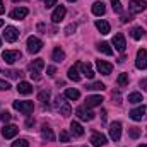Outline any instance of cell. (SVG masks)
Returning a JSON list of instances; mask_svg holds the SVG:
<instances>
[{
    "label": "cell",
    "mask_w": 147,
    "mask_h": 147,
    "mask_svg": "<svg viewBox=\"0 0 147 147\" xmlns=\"http://www.w3.org/2000/svg\"><path fill=\"white\" fill-rule=\"evenodd\" d=\"M43 69H45V62H43L41 58L33 60V62L29 63V67H28V70L31 72L29 75H31L34 80H39V79H41V75H39V74H41V70H43Z\"/></svg>",
    "instance_id": "obj_1"
},
{
    "label": "cell",
    "mask_w": 147,
    "mask_h": 147,
    "mask_svg": "<svg viewBox=\"0 0 147 147\" xmlns=\"http://www.w3.org/2000/svg\"><path fill=\"white\" fill-rule=\"evenodd\" d=\"M55 108L60 111V115H63V116H69L70 113H72V108H70V105L65 101V96H57V99H55Z\"/></svg>",
    "instance_id": "obj_2"
},
{
    "label": "cell",
    "mask_w": 147,
    "mask_h": 147,
    "mask_svg": "<svg viewBox=\"0 0 147 147\" xmlns=\"http://www.w3.org/2000/svg\"><path fill=\"white\" fill-rule=\"evenodd\" d=\"M12 106H14V110L21 111L22 115H31L33 110H34L33 101H14V103H12Z\"/></svg>",
    "instance_id": "obj_3"
},
{
    "label": "cell",
    "mask_w": 147,
    "mask_h": 147,
    "mask_svg": "<svg viewBox=\"0 0 147 147\" xmlns=\"http://www.w3.org/2000/svg\"><path fill=\"white\" fill-rule=\"evenodd\" d=\"M146 7H147L146 0H130V3H128L130 14H140V12L146 10Z\"/></svg>",
    "instance_id": "obj_4"
},
{
    "label": "cell",
    "mask_w": 147,
    "mask_h": 147,
    "mask_svg": "<svg viewBox=\"0 0 147 147\" xmlns=\"http://www.w3.org/2000/svg\"><path fill=\"white\" fill-rule=\"evenodd\" d=\"M21 51H17V50H5L3 53H2V58L7 62V63H16L17 60H21Z\"/></svg>",
    "instance_id": "obj_5"
},
{
    "label": "cell",
    "mask_w": 147,
    "mask_h": 147,
    "mask_svg": "<svg viewBox=\"0 0 147 147\" xmlns=\"http://www.w3.org/2000/svg\"><path fill=\"white\" fill-rule=\"evenodd\" d=\"M43 48V41L36 36H29L28 38V51L29 53H38Z\"/></svg>",
    "instance_id": "obj_6"
},
{
    "label": "cell",
    "mask_w": 147,
    "mask_h": 147,
    "mask_svg": "<svg viewBox=\"0 0 147 147\" xmlns=\"http://www.w3.org/2000/svg\"><path fill=\"white\" fill-rule=\"evenodd\" d=\"M135 67L140 69V70H146L147 69V50H139V51H137Z\"/></svg>",
    "instance_id": "obj_7"
},
{
    "label": "cell",
    "mask_w": 147,
    "mask_h": 147,
    "mask_svg": "<svg viewBox=\"0 0 147 147\" xmlns=\"http://www.w3.org/2000/svg\"><path fill=\"white\" fill-rule=\"evenodd\" d=\"M111 43H113V46H115V48H116V50H118L120 53H123V51L127 50V43H125V36H123L121 33L115 34V36H113V41H111Z\"/></svg>",
    "instance_id": "obj_8"
},
{
    "label": "cell",
    "mask_w": 147,
    "mask_h": 147,
    "mask_svg": "<svg viewBox=\"0 0 147 147\" xmlns=\"http://www.w3.org/2000/svg\"><path fill=\"white\" fill-rule=\"evenodd\" d=\"M75 115H77V118H79V120H82V121H91V120L94 118V113H92V111H89V108H86V106L77 108Z\"/></svg>",
    "instance_id": "obj_9"
},
{
    "label": "cell",
    "mask_w": 147,
    "mask_h": 147,
    "mask_svg": "<svg viewBox=\"0 0 147 147\" xmlns=\"http://www.w3.org/2000/svg\"><path fill=\"white\" fill-rule=\"evenodd\" d=\"M17 38H19V31H17L14 26H7V28H5V31H3V39H5V41L14 43V41H17Z\"/></svg>",
    "instance_id": "obj_10"
},
{
    "label": "cell",
    "mask_w": 147,
    "mask_h": 147,
    "mask_svg": "<svg viewBox=\"0 0 147 147\" xmlns=\"http://www.w3.org/2000/svg\"><path fill=\"white\" fill-rule=\"evenodd\" d=\"M110 137L111 140H120V137H121V123L120 121H113L110 125Z\"/></svg>",
    "instance_id": "obj_11"
},
{
    "label": "cell",
    "mask_w": 147,
    "mask_h": 147,
    "mask_svg": "<svg viewBox=\"0 0 147 147\" xmlns=\"http://www.w3.org/2000/svg\"><path fill=\"white\" fill-rule=\"evenodd\" d=\"M17 134H19V127H16V125H5V127L2 128L3 139H14Z\"/></svg>",
    "instance_id": "obj_12"
},
{
    "label": "cell",
    "mask_w": 147,
    "mask_h": 147,
    "mask_svg": "<svg viewBox=\"0 0 147 147\" xmlns=\"http://www.w3.org/2000/svg\"><path fill=\"white\" fill-rule=\"evenodd\" d=\"M106 142H108V139L103 135V134H92L91 135V144L94 147H103V146H106Z\"/></svg>",
    "instance_id": "obj_13"
},
{
    "label": "cell",
    "mask_w": 147,
    "mask_h": 147,
    "mask_svg": "<svg viewBox=\"0 0 147 147\" xmlns=\"http://www.w3.org/2000/svg\"><path fill=\"white\" fill-rule=\"evenodd\" d=\"M65 14H67V9H65L63 5H58V7L53 10V14H51V21L57 24V22H60V21L65 17Z\"/></svg>",
    "instance_id": "obj_14"
},
{
    "label": "cell",
    "mask_w": 147,
    "mask_h": 147,
    "mask_svg": "<svg viewBox=\"0 0 147 147\" xmlns=\"http://www.w3.org/2000/svg\"><path fill=\"white\" fill-rule=\"evenodd\" d=\"M96 67H98V72L103 74V75H110L111 70H113V65L108 63V62H105V60H98L96 62Z\"/></svg>",
    "instance_id": "obj_15"
},
{
    "label": "cell",
    "mask_w": 147,
    "mask_h": 147,
    "mask_svg": "<svg viewBox=\"0 0 147 147\" xmlns=\"http://www.w3.org/2000/svg\"><path fill=\"white\" fill-rule=\"evenodd\" d=\"M105 99L101 98V96H98V94H94V96H87L86 98V108H94V106H101V103H103Z\"/></svg>",
    "instance_id": "obj_16"
},
{
    "label": "cell",
    "mask_w": 147,
    "mask_h": 147,
    "mask_svg": "<svg viewBox=\"0 0 147 147\" xmlns=\"http://www.w3.org/2000/svg\"><path fill=\"white\" fill-rule=\"evenodd\" d=\"M28 14H29V10H28L26 7H19V9H14V10L10 12V19L19 21V19H24Z\"/></svg>",
    "instance_id": "obj_17"
},
{
    "label": "cell",
    "mask_w": 147,
    "mask_h": 147,
    "mask_svg": "<svg viewBox=\"0 0 147 147\" xmlns=\"http://www.w3.org/2000/svg\"><path fill=\"white\" fill-rule=\"evenodd\" d=\"M144 115H146V106H139V108H135V110L130 111V118L134 120V121H140L142 118H144Z\"/></svg>",
    "instance_id": "obj_18"
},
{
    "label": "cell",
    "mask_w": 147,
    "mask_h": 147,
    "mask_svg": "<svg viewBox=\"0 0 147 147\" xmlns=\"http://www.w3.org/2000/svg\"><path fill=\"white\" fill-rule=\"evenodd\" d=\"M79 69L82 70V74H84L87 79H92V77H94V72H92L91 63H87V62H79Z\"/></svg>",
    "instance_id": "obj_19"
},
{
    "label": "cell",
    "mask_w": 147,
    "mask_h": 147,
    "mask_svg": "<svg viewBox=\"0 0 147 147\" xmlns=\"http://www.w3.org/2000/svg\"><path fill=\"white\" fill-rule=\"evenodd\" d=\"M17 91H19V94H24V96H26V94H31V92H33V86H31L29 82H24V80H22V82L17 84Z\"/></svg>",
    "instance_id": "obj_20"
},
{
    "label": "cell",
    "mask_w": 147,
    "mask_h": 147,
    "mask_svg": "<svg viewBox=\"0 0 147 147\" xmlns=\"http://www.w3.org/2000/svg\"><path fill=\"white\" fill-rule=\"evenodd\" d=\"M96 28H98V31H99L101 34H108L110 29H111L110 24H108L105 19H98V21H96Z\"/></svg>",
    "instance_id": "obj_21"
},
{
    "label": "cell",
    "mask_w": 147,
    "mask_h": 147,
    "mask_svg": "<svg viewBox=\"0 0 147 147\" xmlns=\"http://www.w3.org/2000/svg\"><path fill=\"white\" fill-rule=\"evenodd\" d=\"M41 137H43L45 140H48V142H53V140H55V134H53L51 128L46 127V125H43V128H41Z\"/></svg>",
    "instance_id": "obj_22"
},
{
    "label": "cell",
    "mask_w": 147,
    "mask_h": 147,
    "mask_svg": "<svg viewBox=\"0 0 147 147\" xmlns=\"http://www.w3.org/2000/svg\"><path fill=\"white\" fill-rule=\"evenodd\" d=\"M69 79L74 82H79L80 80V74H79V63H75L74 67L69 69Z\"/></svg>",
    "instance_id": "obj_23"
},
{
    "label": "cell",
    "mask_w": 147,
    "mask_h": 147,
    "mask_svg": "<svg viewBox=\"0 0 147 147\" xmlns=\"http://www.w3.org/2000/svg\"><path fill=\"white\" fill-rule=\"evenodd\" d=\"M105 12H106V7H105L103 2H94L92 3V14L94 16H103Z\"/></svg>",
    "instance_id": "obj_24"
},
{
    "label": "cell",
    "mask_w": 147,
    "mask_h": 147,
    "mask_svg": "<svg viewBox=\"0 0 147 147\" xmlns=\"http://www.w3.org/2000/svg\"><path fill=\"white\" fill-rule=\"evenodd\" d=\"M51 58H53V62H57V63L63 62V60H65V53H63V50H62V48H55L53 53H51Z\"/></svg>",
    "instance_id": "obj_25"
},
{
    "label": "cell",
    "mask_w": 147,
    "mask_h": 147,
    "mask_svg": "<svg viewBox=\"0 0 147 147\" xmlns=\"http://www.w3.org/2000/svg\"><path fill=\"white\" fill-rule=\"evenodd\" d=\"M70 130H72V134L75 137H82L84 135V128H82V125L79 121H72L70 123Z\"/></svg>",
    "instance_id": "obj_26"
},
{
    "label": "cell",
    "mask_w": 147,
    "mask_h": 147,
    "mask_svg": "<svg viewBox=\"0 0 147 147\" xmlns=\"http://www.w3.org/2000/svg\"><path fill=\"white\" fill-rule=\"evenodd\" d=\"M98 50H99L101 53H105V55H113V50H111L110 43H106V41L98 43Z\"/></svg>",
    "instance_id": "obj_27"
},
{
    "label": "cell",
    "mask_w": 147,
    "mask_h": 147,
    "mask_svg": "<svg viewBox=\"0 0 147 147\" xmlns=\"http://www.w3.org/2000/svg\"><path fill=\"white\" fill-rule=\"evenodd\" d=\"M130 36L134 38L135 41H139V39H142V36H144V29L142 28H134L130 31Z\"/></svg>",
    "instance_id": "obj_28"
},
{
    "label": "cell",
    "mask_w": 147,
    "mask_h": 147,
    "mask_svg": "<svg viewBox=\"0 0 147 147\" xmlns=\"http://www.w3.org/2000/svg\"><path fill=\"white\" fill-rule=\"evenodd\" d=\"M65 98H69V99L75 101V99L80 98V92H79L77 89H67V91H65Z\"/></svg>",
    "instance_id": "obj_29"
},
{
    "label": "cell",
    "mask_w": 147,
    "mask_h": 147,
    "mask_svg": "<svg viewBox=\"0 0 147 147\" xmlns=\"http://www.w3.org/2000/svg\"><path fill=\"white\" fill-rule=\"evenodd\" d=\"M128 103H134V105L142 103V94H140V92H132V94H128Z\"/></svg>",
    "instance_id": "obj_30"
},
{
    "label": "cell",
    "mask_w": 147,
    "mask_h": 147,
    "mask_svg": "<svg viewBox=\"0 0 147 147\" xmlns=\"http://www.w3.org/2000/svg\"><path fill=\"white\" fill-rule=\"evenodd\" d=\"M140 134H142V130H140L139 127H130V128H128V137H130V139H139Z\"/></svg>",
    "instance_id": "obj_31"
},
{
    "label": "cell",
    "mask_w": 147,
    "mask_h": 147,
    "mask_svg": "<svg viewBox=\"0 0 147 147\" xmlns=\"http://www.w3.org/2000/svg\"><path fill=\"white\" fill-rule=\"evenodd\" d=\"M86 89H87V91H103V89H105V84H103V82H92V84L86 86Z\"/></svg>",
    "instance_id": "obj_32"
},
{
    "label": "cell",
    "mask_w": 147,
    "mask_h": 147,
    "mask_svg": "<svg viewBox=\"0 0 147 147\" xmlns=\"http://www.w3.org/2000/svg\"><path fill=\"white\" fill-rule=\"evenodd\" d=\"M38 99H39L43 105H48V101H50V91H41V92L38 94Z\"/></svg>",
    "instance_id": "obj_33"
},
{
    "label": "cell",
    "mask_w": 147,
    "mask_h": 147,
    "mask_svg": "<svg viewBox=\"0 0 147 147\" xmlns=\"http://www.w3.org/2000/svg\"><path fill=\"white\" fill-rule=\"evenodd\" d=\"M116 82H118V86H120V87L127 86V84H128V74H120V75H118V79H116Z\"/></svg>",
    "instance_id": "obj_34"
},
{
    "label": "cell",
    "mask_w": 147,
    "mask_h": 147,
    "mask_svg": "<svg viewBox=\"0 0 147 147\" xmlns=\"http://www.w3.org/2000/svg\"><path fill=\"white\" fill-rule=\"evenodd\" d=\"M2 74H5V75H7V77H10V79H17V77H21V75H22L19 70H5V69L2 70Z\"/></svg>",
    "instance_id": "obj_35"
},
{
    "label": "cell",
    "mask_w": 147,
    "mask_h": 147,
    "mask_svg": "<svg viewBox=\"0 0 147 147\" xmlns=\"http://www.w3.org/2000/svg\"><path fill=\"white\" fill-rule=\"evenodd\" d=\"M12 147H29L28 139H17L16 142H12Z\"/></svg>",
    "instance_id": "obj_36"
},
{
    "label": "cell",
    "mask_w": 147,
    "mask_h": 147,
    "mask_svg": "<svg viewBox=\"0 0 147 147\" xmlns=\"http://www.w3.org/2000/svg\"><path fill=\"white\" fill-rule=\"evenodd\" d=\"M111 7H113V10H115V12H118V14L123 10V7H121L120 0H111Z\"/></svg>",
    "instance_id": "obj_37"
},
{
    "label": "cell",
    "mask_w": 147,
    "mask_h": 147,
    "mask_svg": "<svg viewBox=\"0 0 147 147\" xmlns=\"http://www.w3.org/2000/svg\"><path fill=\"white\" fill-rule=\"evenodd\" d=\"M10 118H12V116H10L9 111H2V113H0V121H10Z\"/></svg>",
    "instance_id": "obj_38"
},
{
    "label": "cell",
    "mask_w": 147,
    "mask_h": 147,
    "mask_svg": "<svg viewBox=\"0 0 147 147\" xmlns=\"http://www.w3.org/2000/svg\"><path fill=\"white\" fill-rule=\"evenodd\" d=\"M75 29H77V26H75V24H69V26L65 28V34H67V36H70V34L75 33Z\"/></svg>",
    "instance_id": "obj_39"
},
{
    "label": "cell",
    "mask_w": 147,
    "mask_h": 147,
    "mask_svg": "<svg viewBox=\"0 0 147 147\" xmlns=\"http://www.w3.org/2000/svg\"><path fill=\"white\" fill-rule=\"evenodd\" d=\"M60 140H62V142H69V140H70L69 132H65V130H63V132H60Z\"/></svg>",
    "instance_id": "obj_40"
},
{
    "label": "cell",
    "mask_w": 147,
    "mask_h": 147,
    "mask_svg": "<svg viewBox=\"0 0 147 147\" xmlns=\"http://www.w3.org/2000/svg\"><path fill=\"white\" fill-rule=\"evenodd\" d=\"M113 103L121 105V98H120V92H118V91H116V92H113Z\"/></svg>",
    "instance_id": "obj_41"
},
{
    "label": "cell",
    "mask_w": 147,
    "mask_h": 147,
    "mask_svg": "<svg viewBox=\"0 0 147 147\" xmlns=\"http://www.w3.org/2000/svg\"><path fill=\"white\" fill-rule=\"evenodd\" d=\"M7 89H10V84L0 79V91H7Z\"/></svg>",
    "instance_id": "obj_42"
},
{
    "label": "cell",
    "mask_w": 147,
    "mask_h": 147,
    "mask_svg": "<svg viewBox=\"0 0 147 147\" xmlns=\"http://www.w3.org/2000/svg\"><path fill=\"white\" fill-rule=\"evenodd\" d=\"M46 72H48V75L51 77V75H55V72H57V70H55V67H46Z\"/></svg>",
    "instance_id": "obj_43"
},
{
    "label": "cell",
    "mask_w": 147,
    "mask_h": 147,
    "mask_svg": "<svg viewBox=\"0 0 147 147\" xmlns=\"http://www.w3.org/2000/svg\"><path fill=\"white\" fill-rule=\"evenodd\" d=\"M55 3H57V0H45V5L46 7H53Z\"/></svg>",
    "instance_id": "obj_44"
},
{
    "label": "cell",
    "mask_w": 147,
    "mask_h": 147,
    "mask_svg": "<svg viewBox=\"0 0 147 147\" xmlns=\"http://www.w3.org/2000/svg\"><path fill=\"white\" fill-rule=\"evenodd\" d=\"M140 87H142L144 91H147V79H142V80H140Z\"/></svg>",
    "instance_id": "obj_45"
},
{
    "label": "cell",
    "mask_w": 147,
    "mask_h": 147,
    "mask_svg": "<svg viewBox=\"0 0 147 147\" xmlns=\"http://www.w3.org/2000/svg\"><path fill=\"white\" fill-rule=\"evenodd\" d=\"M128 21H132V16H123L121 17V22H128Z\"/></svg>",
    "instance_id": "obj_46"
},
{
    "label": "cell",
    "mask_w": 147,
    "mask_h": 147,
    "mask_svg": "<svg viewBox=\"0 0 147 147\" xmlns=\"http://www.w3.org/2000/svg\"><path fill=\"white\" fill-rule=\"evenodd\" d=\"M3 10H5V5H3V2L0 0V14H3Z\"/></svg>",
    "instance_id": "obj_47"
},
{
    "label": "cell",
    "mask_w": 147,
    "mask_h": 147,
    "mask_svg": "<svg viewBox=\"0 0 147 147\" xmlns=\"http://www.w3.org/2000/svg\"><path fill=\"white\" fill-rule=\"evenodd\" d=\"M31 125H34V120H28L26 121V127H31Z\"/></svg>",
    "instance_id": "obj_48"
},
{
    "label": "cell",
    "mask_w": 147,
    "mask_h": 147,
    "mask_svg": "<svg viewBox=\"0 0 147 147\" xmlns=\"http://www.w3.org/2000/svg\"><path fill=\"white\" fill-rule=\"evenodd\" d=\"M101 118H103V121H105V120H106V111H105V110L101 111Z\"/></svg>",
    "instance_id": "obj_49"
},
{
    "label": "cell",
    "mask_w": 147,
    "mask_h": 147,
    "mask_svg": "<svg viewBox=\"0 0 147 147\" xmlns=\"http://www.w3.org/2000/svg\"><path fill=\"white\" fill-rule=\"evenodd\" d=\"M2 26H3V21H2V19H0V28H2Z\"/></svg>",
    "instance_id": "obj_50"
},
{
    "label": "cell",
    "mask_w": 147,
    "mask_h": 147,
    "mask_svg": "<svg viewBox=\"0 0 147 147\" xmlns=\"http://www.w3.org/2000/svg\"><path fill=\"white\" fill-rule=\"evenodd\" d=\"M139 147H147V144H140V146H139Z\"/></svg>",
    "instance_id": "obj_51"
},
{
    "label": "cell",
    "mask_w": 147,
    "mask_h": 147,
    "mask_svg": "<svg viewBox=\"0 0 147 147\" xmlns=\"http://www.w3.org/2000/svg\"><path fill=\"white\" fill-rule=\"evenodd\" d=\"M12 2H21V0H12Z\"/></svg>",
    "instance_id": "obj_52"
},
{
    "label": "cell",
    "mask_w": 147,
    "mask_h": 147,
    "mask_svg": "<svg viewBox=\"0 0 147 147\" xmlns=\"http://www.w3.org/2000/svg\"><path fill=\"white\" fill-rule=\"evenodd\" d=\"M0 46H2V39H0Z\"/></svg>",
    "instance_id": "obj_53"
},
{
    "label": "cell",
    "mask_w": 147,
    "mask_h": 147,
    "mask_svg": "<svg viewBox=\"0 0 147 147\" xmlns=\"http://www.w3.org/2000/svg\"><path fill=\"white\" fill-rule=\"evenodd\" d=\"M69 2H75V0H69Z\"/></svg>",
    "instance_id": "obj_54"
}]
</instances>
